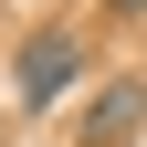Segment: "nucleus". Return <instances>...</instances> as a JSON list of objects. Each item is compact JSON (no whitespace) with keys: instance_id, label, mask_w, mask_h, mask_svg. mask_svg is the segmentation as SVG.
Here are the masks:
<instances>
[{"instance_id":"nucleus-3","label":"nucleus","mask_w":147,"mask_h":147,"mask_svg":"<svg viewBox=\"0 0 147 147\" xmlns=\"http://www.w3.org/2000/svg\"><path fill=\"white\" fill-rule=\"evenodd\" d=\"M95 11H105V21H147V0H95Z\"/></svg>"},{"instance_id":"nucleus-2","label":"nucleus","mask_w":147,"mask_h":147,"mask_svg":"<svg viewBox=\"0 0 147 147\" xmlns=\"http://www.w3.org/2000/svg\"><path fill=\"white\" fill-rule=\"evenodd\" d=\"M137 137H147V74H105L84 126H74V147H137Z\"/></svg>"},{"instance_id":"nucleus-1","label":"nucleus","mask_w":147,"mask_h":147,"mask_svg":"<svg viewBox=\"0 0 147 147\" xmlns=\"http://www.w3.org/2000/svg\"><path fill=\"white\" fill-rule=\"evenodd\" d=\"M63 95H84V32L74 21H42V32H21V53H11V105H21V116H53Z\"/></svg>"}]
</instances>
